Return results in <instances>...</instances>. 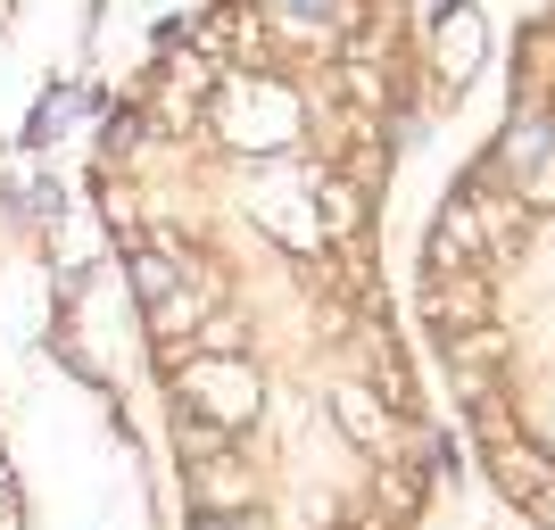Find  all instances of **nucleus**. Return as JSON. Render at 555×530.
Segmentation results:
<instances>
[{"label": "nucleus", "instance_id": "4", "mask_svg": "<svg viewBox=\"0 0 555 530\" xmlns=\"http://www.w3.org/2000/svg\"><path fill=\"white\" fill-rule=\"evenodd\" d=\"M332 415H340V431L357 439V448H390V406H382L373 390H340Z\"/></svg>", "mask_w": 555, "mask_h": 530}, {"label": "nucleus", "instance_id": "12", "mask_svg": "<svg viewBox=\"0 0 555 530\" xmlns=\"http://www.w3.org/2000/svg\"><path fill=\"white\" fill-rule=\"evenodd\" d=\"M0 497H9V464H0Z\"/></svg>", "mask_w": 555, "mask_h": 530}, {"label": "nucleus", "instance_id": "10", "mask_svg": "<svg viewBox=\"0 0 555 530\" xmlns=\"http://www.w3.org/2000/svg\"><path fill=\"white\" fill-rule=\"evenodd\" d=\"M191 530H232V514H208V506H199V514H191Z\"/></svg>", "mask_w": 555, "mask_h": 530}, {"label": "nucleus", "instance_id": "8", "mask_svg": "<svg viewBox=\"0 0 555 530\" xmlns=\"http://www.w3.org/2000/svg\"><path fill=\"white\" fill-rule=\"evenodd\" d=\"M464 456H456V439H431V481H456Z\"/></svg>", "mask_w": 555, "mask_h": 530}, {"label": "nucleus", "instance_id": "2", "mask_svg": "<svg viewBox=\"0 0 555 530\" xmlns=\"http://www.w3.org/2000/svg\"><path fill=\"white\" fill-rule=\"evenodd\" d=\"M481 50H489L481 17H473V9H448V17H440V75H448V83H464V75L481 67Z\"/></svg>", "mask_w": 555, "mask_h": 530}, {"label": "nucleus", "instance_id": "5", "mask_svg": "<svg viewBox=\"0 0 555 530\" xmlns=\"http://www.w3.org/2000/svg\"><path fill=\"white\" fill-rule=\"evenodd\" d=\"M199 473V506L208 514H241L249 506V473H241V456H208V464H191Z\"/></svg>", "mask_w": 555, "mask_h": 530}, {"label": "nucleus", "instance_id": "7", "mask_svg": "<svg viewBox=\"0 0 555 530\" xmlns=\"http://www.w3.org/2000/svg\"><path fill=\"white\" fill-rule=\"evenodd\" d=\"M75 108H83L75 92H50L42 108H34V125H25V141H34V150H42V141H59V133H67V116H75Z\"/></svg>", "mask_w": 555, "mask_h": 530}, {"label": "nucleus", "instance_id": "9", "mask_svg": "<svg viewBox=\"0 0 555 530\" xmlns=\"http://www.w3.org/2000/svg\"><path fill=\"white\" fill-rule=\"evenodd\" d=\"M332 208H324V224H357V191H324Z\"/></svg>", "mask_w": 555, "mask_h": 530}, {"label": "nucleus", "instance_id": "3", "mask_svg": "<svg viewBox=\"0 0 555 530\" xmlns=\"http://www.w3.org/2000/svg\"><path fill=\"white\" fill-rule=\"evenodd\" d=\"M415 506H423V481H415V464H382V473H373V514H382V522H415Z\"/></svg>", "mask_w": 555, "mask_h": 530}, {"label": "nucleus", "instance_id": "6", "mask_svg": "<svg viewBox=\"0 0 555 530\" xmlns=\"http://www.w3.org/2000/svg\"><path fill=\"white\" fill-rule=\"evenodd\" d=\"M133 290H141V307H150V315H158V307H175V299H183L175 257H166V249H141V257H133Z\"/></svg>", "mask_w": 555, "mask_h": 530}, {"label": "nucleus", "instance_id": "1", "mask_svg": "<svg viewBox=\"0 0 555 530\" xmlns=\"http://www.w3.org/2000/svg\"><path fill=\"white\" fill-rule=\"evenodd\" d=\"M183 398H191V415H199V423L241 431L266 390H257V373L241 365V357H191V365H183Z\"/></svg>", "mask_w": 555, "mask_h": 530}, {"label": "nucleus", "instance_id": "11", "mask_svg": "<svg viewBox=\"0 0 555 530\" xmlns=\"http://www.w3.org/2000/svg\"><path fill=\"white\" fill-rule=\"evenodd\" d=\"M291 9H299V17H315V9H324V0H291Z\"/></svg>", "mask_w": 555, "mask_h": 530}]
</instances>
